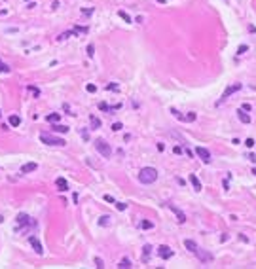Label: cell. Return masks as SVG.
I'll return each mask as SVG.
<instances>
[{
	"label": "cell",
	"instance_id": "cell-1",
	"mask_svg": "<svg viewBox=\"0 0 256 269\" xmlns=\"http://www.w3.org/2000/svg\"><path fill=\"white\" fill-rule=\"evenodd\" d=\"M139 182L141 184H144V186H150V184H154L157 180V171L154 169V167H144V169H141L139 171Z\"/></svg>",
	"mask_w": 256,
	"mask_h": 269
},
{
	"label": "cell",
	"instance_id": "cell-2",
	"mask_svg": "<svg viewBox=\"0 0 256 269\" xmlns=\"http://www.w3.org/2000/svg\"><path fill=\"white\" fill-rule=\"evenodd\" d=\"M95 148H97V152H99L104 159H110V156H112V148H110V144L106 142L104 138H97V140H95Z\"/></svg>",
	"mask_w": 256,
	"mask_h": 269
},
{
	"label": "cell",
	"instance_id": "cell-3",
	"mask_svg": "<svg viewBox=\"0 0 256 269\" xmlns=\"http://www.w3.org/2000/svg\"><path fill=\"white\" fill-rule=\"evenodd\" d=\"M40 140H42L44 144H49V146H65V144H66L63 138L53 137V134H49V133H42V134H40Z\"/></svg>",
	"mask_w": 256,
	"mask_h": 269
},
{
	"label": "cell",
	"instance_id": "cell-4",
	"mask_svg": "<svg viewBox=\"0 0 256 269\" xmlns=\"http://www.w3.org/2000/svg\"><path fill=\"white\" fill-rule=\"evenodd\" d=\"M241 87H243L241 84H232V85H228V87H226V91H224V93H222V99H220V101H218V104H220V102H224V101H226V99H230V97H232V95H233V93H237L239 89H241Z\"/></svg>",
	"mask_w": 256,
	"mask_h": 269
},
{
	"label": "cell",
	"instance_id": "cell-5",
	"mask_svg": "<svg viewBox=\"0 0 256 269\" xmlns=\"http://www.w3.org/2000/svg\"><path fill=\"white\" fill-rule=\"evenodd\" d=\"M196 156L201 159L203 163H211V152L203 146H196Z\"/></svg>",
	"mask_w": 256,
	"mask_h": 269
},
{
	"label": "cell",
	"instance_id": "cell-6",
	"mask_svg": "<svg viewBox=\"0 0 256 269\" xmlns=\"http://www.w3.org/2000/svg\"><path fill=\"white\" fill-rule=\"evenodd\" d=\"M29 243H30V246H32V250L36 252V254H44V246H42V243H40V239L36 235H30Z\"/></svg>",
	"mask_w": 256,
	"mask_h": 269
},
{
	"label": "cell",
	"instance_id": "cell-7",
	"mask_svg": "<svg viewBox=\"0 0 256 269\" xmlns=\"http://www.w3.org/2000/svg\"><path fill=\"white\" fill-rule=\"evenodd\" d=\"M196 256H197V260L201 262V263L213 262V254H211V252H207V250H203V248H197V250H196Z\"/></svg>",
	"mask_w": 256,
	"mask_h": 269
},
{
	"label": "cell",
	"instance_id": "cell-8",
	"mask_svg": "<svg viewBox=\"0 0 256 269\" xmlns=\"http://www.w3.org/2000/svg\"><path fill=\"white\" fill-rule=\"evenodd\" d=\"M157 254H160V258H163V260H169V258L173 256V250L167 245H161V246H157Z\"/></svg>",
	"mask_w": 256,
	"mask_h": 269
},
{
	"label": "cell",
	"instance_id": "cell-9",
	"mask_svg": "<svg viewBox=\"0 0 256 269\" xmlns=\"http://www.w3.org/2000/svg\"><path fill=\"white\" fill-rule=\"evenodd\" d=\"M167 207H169V209H171V210H173V212H175V216H177V220H178V222H180V224H184V222H186V214H184V212H182V210H178V209H177V207H175V205H171V203H169Z\"/></svg>",
	"mask_w": 256,
	"mask_h": 269
},
{
	"label": "cell",
	"instance_id": "cell-10",
	"mask_svg": "<svg viewBox=\"0 0 256 269\" xmlns=\"http://www.w3.org/2000/svg\"><path fill=\"white\" fill-rule=\"evenodd\" d=\"M17 224H19L17 229H21L23 226H29V224H30V216H29V214H25V212L17 214Z\"/></svg>",
	"mask_w": 256,
	"mask_h": 269
},
{
	"label": "cell",
	"instance_id": "cell-11",
	"mask_svg": "<svg viewBox=\"0 0 256 269\" xmlns=\"http://www.w3.org/2000/svg\"><path fill=\"white\" fill-rule=\"evenodd\" d=\"M237 118L241 123H250V116L247 114V110H243V108H239L237 110Z\"/></svg>",
	"mask_w": 256,
	"mask_h": 269
},
{
	"label": "cell",
	"instance_id": "cell-12",
	"mask_svg": "<svg viewBox=\"0 0 256 269\" xmlns=\"http://www.w3.org/2000/svg\"><path fill=\"white\" fill-rule=\"evenodd\" d=\"M188 178H190V182H192V186H193V190H196V191H201L203 190V186H201V182H199V178L196 176V174H190Z\"/></svg>",
	"mask_w": 256,
	"mask_h": 269
},
{
	"label": "cell",
	"instance_id": "cell-13",
	"mask_svg": "<svg viewBox=\"0 0 256 269\" xmlns=\"http://www.w3.org/2000/svg\"><path fill=\"white\" fill-rule=\"evenodd\" d=\"M51 131H53V133H68L70 131V129L68 127H66V125H61V123H53V125H51Z\"/></svg>",
	"mask_w": 256,
	"mask_h": 269
},
{
	"label": "cell",
	"instance_id": "cell-14",
	"mask_svg": "<svg viewBox=\"0 0 256 269\" xmlns=\"http://www.w3.org/2000/svg\"><path fill=\"white\" fill-rule=\"evenodd\" d=\"M36 169H38L36 163H25L23 167H21V173H23V174H29V173H32V171H36Z\"/></svg>",
	"mask_w": 256,
	"mask_h": 269
},
{
	"label": "cell",
	"instance_id": "cell-15",
	"mask_svg": "<svg viewBox=\"0 0 256 269\" xmlns=\"http://www.w3.org/2000/svg\"><path fill=\"white\" fill-rule=\"evenodd\" d=\"M46 121H49V123H59V121H61V114H57V112L48 114V116H46Z\"/></svg>",
	"mask_w": 256,
	"mask_h": 269
},
{
	"label": "cell",
	"instance_id": "cell-16",
	"mask_svg": "<svg viewBox=\"0 0 256 269\" xmlns=\"http://www.w3.org/2000/svg\"><path fill=\"white\" fill-rule=\"evenodd\" d=\"M184 246H186L188 250L192 252V254H196V250L199 248V246L196 245V241H192V239H186V241H184Z\"/></svg>",
	"mask_w": 256,
	"mask_h": 269
},
{
	"label": "cell",
	"instance_id": "cell-17",
	"mask_svg": "<svg viewBox=\"0 0 256 269\" xmlns=\"http://www.w3.org/2000/svg\"><path fill=\"white\" fill-rule=\"evenodd\" d=\"M55 184H57L59 191H68V184H66V180H65L63 176H59V178H57V182H55Z\"/></svg>",
	"mask_w": 256,
	"mask_h": 269
},
{
	"label": "cell",
	"instance_id": "cell-18",
	"mask_svg": "<svg viewBox=\"0 0 256 269\" xmlns=\"http://www.w3.org/2000/svg\"><path fill=\"white\" fill-rule=\"evenodd\" d=\"M150 252H152V246L150 245H144V246H142V258H141V260L142 262H148V256H150Z\"/></svg>",
	"mask_w": 256,
	"mask_h": 269
},
{
	"label": "cell",
	"instance_id": "cell-19",
	"mask_svg": "<svg viewBox=\"0 0 256 269\" xmlns=\"http://www.w3.org/2000/svg\"><path fill=\"white\" fill-rule=\"evenodd\" d=\"M8 121H10V125H12V127H19V123H21V118H19L17 114H12Z\"/></svg>",
	"mask_w": 256,
	"mask_h": 269
},
{
	"label": "cell",
	"instance_id": "cell-20",
	"mask_svg": "<svg viewBox=\"0 0 256 269\" xmlns=\"http://www.w3.org/2000/svg\"><path fill=\"white\" fill-rule=\"evenodd\" d=\"M72 34L76 36V32H74V30H66V32H61V34L57 36V40H59V42H65V40L68 38V36H72Z\"/></svg>",
	"mask_w": 256,
	"mask_h": 269
},
{
	"label": "cell",
	"instance_id": "cell-21",
	"mask_svg": "<svg viewBox=\"0 0 256 269\" xmlns=\"http://www.w3.org/2000/svg\"><path fill=\"white\" fill-rule=\"evenodd\" d=\"M196 118H197V114H196V112H188L186 116H184V123H192V121H196Z\"/></svg>",
	"mask_w": 256,
	"mask_h": 269
},
{
	"label": "cell",
	"instance_id": "cell-22",
	"mask_svg": "<svg viewBox=\"0 0 256 269\" xmlns=\"http://www.w3.org/2000/svg\"><path fill=\"white\" fill-rule=\"evenodd\" d=\"M89 121H91V129H99L101 127V120L95 116H89Z\"/></svg>",
	"mask_w": 256,
	"mask_h": 269
},
{
	"label": "cell",
	"instance_id": "cell-23",
	"mask_svg": "<svg viewBox=\"0 0 256 269\" xmlns=\"http://www.w3.org/2000/svg\"><path fill=\"white\" fill-rule=\"evenodd\" d=\"M139 227H141V229H152V227H154V222H150V220H142L141 224H139Z\"/></svg>",
	"mask_w": 256,
	"mask_h": 269
},
{
	"label": "cell",
	"instance_id": "cell-24",
	"mask_svg": "<svg viewBox=\"0 0 256 269\" xmlns=\"http://www.w3.org/2000/svg\"><path fill=\"white\" fill-rule=\"evenodd\" d=\"M118 15H120V17L124 19L125 23H133V19L129 17V15H127V12H124V10H120V12H118Z\"/></svg>",
	"mask_w": 256,
	"mask_h": 269
},
{
	"label": "cell",
	"instance_id": "cell-25",
	"mask_svg": "<svg viewBox=\"0 0 256 269\" xmlns=\"http://www.w3.org/2000/svg\"><path fill=\"white\" fill-rule=\"evenodd\" d=\"M118 267H121V269L131 267V260H129V258H121V262H120V265H118Z\"/></svg>",
	"mask_w": 256,
	"mask_h": 269
},
{
	"label": "cell",
	"instance_id": "cell-26",
	"mask_svg": "<svg viewBox=\"0 0 256 269\" xmlns=\"http://www.w3.org/2000/svg\"><path fill=\"white\" fill-rule=\"evenodd\" d=\"M99 110L101 112H112V106H108L106 102H99Z\"/></svg>",
	"mask_w": 256,
	"mask_h": 269
},
{
	"label": "cell",
	"instance_id": "cell-27",
	"mask_svg": "<svg viewBox=\"0 0 256 269\" xmlns=\"http://www.w3.org/2000/svg\"><path fill=\"white\" fill-rule=\"evenodd\" d=\"M110 224V216H101L99 218V226H108Z\"/></svg>",
	"mask_w": 256,
	"mask_h": 269
},
{
	"label": "cell",
	"instance_id": "cell-28",
	"mask_svg": "<svg viewBox=\"0 0 256 269\" xmlns=\"http://www.w3.org/2000/svg\"><path fill=\"white\" fill-rule=\"evenodd\" d=\"M106 89H108V91H120V85H118L116 82H110V84L106 85Z\"/></svg>",
	"mask_w": 256,
	"mask_h": 269
},
{
	"label": "cell",
	"instance_id": "cell-29",
	"mask_svg": "<svg viewBox=\"0 0 256 269\" xmlns=\"http://www.w3.org/2000/svg\"><path fill=\"white\" fill-rule=\"evenodd\" d=\"M72 30L76 34H84V32H88V27H74Z\"/></svg>",
	"mask_w": 256,
	"mask_h": 269
},
{
	"label": "cell",
	"instance_id": "cell-30",
	"mask_svg": "<svg viewBox=\"0 0 256 269\" xmlns=\"http://www.w3.org/2000/svg\"><path fill=\"white\" fill-rule=\"evenodd\" d=\"M29 91L32 93L34 97H40V89H38V87H34V85H29Z\"/></svg>",
	"mask_w": 256,
	"mask_h": 269
},
{
	"label": "cell",
	"instance_id": "cell-31",
	"mask_svg": "<svg viewBox=\"0 0 256 269\" xmlns=\"http://www.w3.org/2000/svg\"><path fill=\"white\" fill-rule=\"evenodd\" d=\"M85 51H88V55H89V57H93V55H95V46H93V44H89Z\"/></svg>",
	"mask_w": 256,
	"mask_h": 269
},
{
	"label": "cell",
	"instance_id": "cell-32",
	"mask_svg": "<svg viewBox=\"0 0 256 269\" xmlns=\"http://www.w3.org/2000/svg\"><path fill=\"white\" fill-rule=\"evenodd\" d=\"M85 89H88V93H95V91H97V85L88 84V85H85Z\"/></svg>",
	"mask_w": 256,
	"mask_h": 269
},
{
	"label": "cell",
	"instance_id": "cell-33",
	"mask_svg": "<svg viewBox=\"0 0 256 269\" xmlns=\"http://www.w3.org/2000/svg\"><path fill=\"white\" fill-rule=\"evenodd\" d=\"M116 209H118V210H125L127 205H125V203H120V201H116Z\"/></svg>",
	"mask_w": 256,
	"mask_h": 269
},
{
	"label": "cell",
	"instance_id": "cell-34",
	"mask_svg": "<svg viewBox=\"0 0 256 269\" xmlns=\"http://www.w3.org/2000/svg\"><path fill=\"white\" fill-rule=\"evenodd\" d=\"M254 140H252V138H247V140H245V146H247V148H254Z\"/></svg>",
	"mask_w": 256,
	"mask_h": 269
},
{
	"label": "cell",
	"instance_id": "cell-35",
	"mask_svg": "<svg viewBox=\"0 0 256 269\" xmlns=\"http://www.w3.org/2000/svg\"><path fill=\"white\" fill-rule=\"evenodd\" d=\"M121 129H124L121 123H112V131H121Z\"/></svg>",
	"mask_w": 256,
	"mask_h": 269
},
{
	"label": "cell",
	"instance_id": "cell-36",
	"mask_svg": "<svg viewBox=\"0 0 256 269\" xmlns=\"http://www.w3.org/2000/svg\"><path fill=\"white\" fill-rule=\"evenodd\" d=\"M0 72H10V66H8V65H4L2 61H0Z\"/></svg>",
	"mask_w": 256,
	"mask_h": 269
},
{
	"label": "cell",
	"instance_id": "cell-37",
	"mask_svg": "<svg viewBox=\"0 0 256 269\" xmlns=\"http://www.w3.org/2000/svg\"><path fill=\"white\" fill-rule=\"evenodd\" d=\"M95 263H97V267H99V269H102V267H104V262H102L101 258H95Z\"/></svg>",
	"mask_w": 256,
	"mask_h": 269
},
{
	"label": "cell",
	"instance_id": "cell-38",
	"mask_svg": "<svg viewBox=\"0 0 256 269\" xmlns=\"http://www.w3.org/2000/svg\"><path fill=\"white\" fill-rule=\"evenodd\" d=\"M249 49V46H239V49H237V53L241 55V53H245V51Z\"/></svg>",
	"mask_w": 256,
	"mask_h": 269
},
{
	"label": "cell",
	"instance_id": "cell-39",
	"mask_svg": "<svg viewBox=\"0 0 256 269\" xmlns=\"http://www.w3.org/2000/svg\"><path fill=\"white\" fill-rule=\"evenodd\" d=\"M135 21L139 23V25H142V23H144V15H137V19H135Z\"/></svg>",
	"mask_w": 256,
	"mask_h": 269
},
{
	"label": "cell",
	"instance_id": "cell-40",
	"mask_svg": "<svg viewBox=\"0 0 256 269\" xmlns=\"http://www.w3.org/2000/svg\"><path fill=\"white\" fill-rule=\"evenodd\" d=\"M104 201H106V203H116V201H114V197H112V195H104Z\"/></svg>",
	"mask_w": 256,
	"mask_h": 269
},
{
	"label": "cell",
	"instance_id": "cell-41",
	"mask_svg": "<svg viewBox=\"0 0 256 269\" xmlns=\"http://www.w3.org/2000/svg\"><path fill=\"white\" fill-rule=\"evenodd\" d=\"M173 152H175V154H182V152H184V150H182L180 146H175V148H173Z\"/></svg>",
	"mask_w": 256,
	"mask_h": 269
},
{
	"label": "cell",
	"instance_id": "cell-42",
	"mask_svg": "<svg viewBox=\"0 0 256 269\" xmlns=\"http://www.w3.org/2000/svg\"><path fill=\"white\" fill-rule=\"evenodd\" d=\"M241 108H243V110H247V112H250V104H249V102H245Z\"/></svg>",
	"mask_w": 256,
	"mask_h": 269
},
{
	"label": "cell",
	"instance_id": "cell-43",
	"mask_svg": "<svg viewBox=\"0 0 256 269\" xmlns=\"http://www.w3.org/2000/svg\"><path fill=\"white\" fill-rule=\"evenodd\" d=\"M157 150H160V152H163V150H165V146H163V142H157Z\"/></svg>",
	"mask_w": 256,
	"mask_h": 269
},
{
	"label": "cell",
	"instance_id": "cell-44",
	"mask_svg": "<svg viewBox=\"0 0 256 269\" xmlns=\"http://www.w3.org/2000/svg\"><path fill=\"white\" fill-rule=\"evenodd\" d=\"M10 13V10H0V17H2V15H8Z\"/></svg>",
	"mask_w": 256,
	"mask_h": 269
},
{
	"label": "cell",
	"instance_id": "cell-45",
	"mask_svg": "<svg viewBox=\"0 0 256 269\" xmlns=\"http://www.w3.org/2000/svg\"><path fill=\"white\" fill-rule=\"evenodd\" d=\"M82 12H84L85 15H91V13H93V10H91V8H89V10H82Z\"/></svg>",
	"mask_w": 256,
	"mask_h": 269
},
{
	"label": "cell",
	"instance_id": "cell-46",
	"mask_svg": "<svg viewBox=\"0 0 256 269\" xmlns=\"http://www.w3.org/2000/svg\"><path fill=\"white\" fill-rule=\"evenodd\" d=\"M72 203H74V205L78 203V193H74V195H72Z\"/></svg>",
	"mask_w": 256,
	"mask_h": 269
},
{
	"label": "cell",
	"instance_id": "cell-47",
	"mask_svg": "<svg viewBox=\"0 0 256 269\" xmlns=\"http://www.w3.org/2000/svg\"><path fill=\"white\" fill-rule=\"evenodd\" d=\"M249 161H252V163L256 161V156H254V154H250V156H249Z\"/></svg>",
	"mask_w": 256,
	"mask_h": 269
},
{
	"label": "cell",
	"instance_id": "cell-48",
	"mask_svg": "<svg viewBox=\"0 0 256 269\" xmlns=\"http://www.w3.org/2000/svg\"><path fill=\"white\" fill-rule=\"evenodd\" d=\"M252 174H254V176H256V167H254V169H252Z\"/></svg>",
	"mask_w": 256,
	"mask_h": 269
},
{
	"label": "cell",
	"instance_id": "cell-49",
	"mask_svg": "<svg viewBox=\"0 0 256 269\" xmlns=\"http://www.w3.org/2000/svg\"><path fill=\"white\" fill-rule=\"evenodd\" d=\"M0 116H2V112H0Z\"/></svg>",
	"mask_w": 256,
	"mask_h": 269
}]
</instances>
